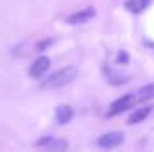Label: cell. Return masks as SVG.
<instances>
[{
  "label": "cell",
  "mask_w": 154,
  "mask_h": 152,
  "mask_svg": "<svg viewBox=\"0 0 154 152\" xmlns=\"http://www.w3.org/2000/svg\"><path fill=\"white\" fill-rule=\"evenodd\" d=\"M93 16H95V9L93 7H86V9H81V11L74 13V14H70L66 18V22L70 25H81V23H86L88 20H91Z\"/></svg>",
  "instance_id": "obj_5"
},
{
  "label": "cell",
  "mask_w": 154,
  "mask_h": 152,
  "mask_svg": "<svg viewBox=\"0 0 154 152\" xmlns=\"http://www.w3.org/2000/svg\"><path fill=\"white\" fill-rule=\"evenodd\" d=\"M134 97L133 95H124V97H120L118 100H115L113 104H111V108H109V111H108V116H115V114H120L124 113L125 109H129L133 104H134Z\"/></svg>",
  "instance_id": "obj_3"
},
{
  "label": "cell",
  "mask_w": 154,
  "mask_h": 152,
  "mask_svg": "<svg viewBox=\"0 0 154 152\" xmlns=\"http://www.w3.org/2000/svg\"><path fill=\"white\" fill-rule=\"evenodd\" d=\"M151 106L149 108H140V109H136L134 113L129 116V123H138V122H142V120H145L147 116H149V113H151Z\"/></svg>",
  "instance_id": "obj_8"
},
{
  "label": "cell",
  "mask_w": 154,
  "mask_h": 152,
  "mask_svg": "<svg viewBox=\"0 0 154 152\" xmlns=\"http://www.w3.org/2000/svg\"><path fill=\"white\" fill-rule=\"evenodd\" d=\"M75 77H77V66H65V68L57 70L56 74L47 77L41 82V88L43 90H57V88H63V86L70 84Z\"/></svg>",
  "instance_id": "obj_1"
},
{
  "label": "cell",
  "mask_w": 154,
  "mask_h": 152,
  "mask_svg": "<svg viewBox=\"0 0 154 152\" xmlns=\"http://www.w3.org/2000/svg\"><path fill=\"white\" fill-rule=\"evenodd\" d=\"M38 145H45V147H48V149H52V150H54V149H56V150H57V149H61V150L66 149V143H65V141H39Z\"/></svg>",
  "instance_id": "obj_10"
},
{
  "label": "cell",
  "mask_w": 154,
  "mask_h": 152,
  "mask_svg": "<svg viewBox=\"0 0 154 152\" xmlns=\"http://www.w3.org/2000/svg\"><path fill=\"white\" fill-rule=\"evenodd\" d=\"M149 5H151V0H127L125 2V9L129 13H134V14L145 11Z\"/></svg>",
  "instance_id": "obj_7"
},
{
  "label": "cell",
  "mask_w": 154,
  "mask_h": 152,
  "mask_svg": "<svg viewBox=\"0 0 154 152\" xmlns=\"http://www.w3.org/2000/svg\"><path fill=\"white\" fill-rule=\"evenodd\" d=\"M136 95H138V97H136L138 100H149V99H154V82L152 84L143 86V88H140Z\"/></svg>",
  "instance_id": "obj_9"
},
{
  "label": "cell",
  "mask_w": 154,
  "mask_h": 152,
  "mask_svg": "<svg viewBox=\"0 0 154 152\" xmlns=\"http://www.w3.org/2000/svg\"><path fill=\"white\" fill-rule=\"evenodd\" d=\"M48 68H50V59H48L47 56H39L38 59L31 65L29 75L34 77V79H41V77L48 72Z\"/></svg>",
  "instance_id": "obj_2"
},
{
  "label": "cell",
  "mask_w": 154,
  "mask_h": 152,
  "mask_svg": "<svg viewBox=\"0 0 154 152\" xmlns=\"http://www.w3.org/2000/svg\"><path fill=\"white\" fill-rule=\"evenodd\" d=\"M72 116H74V109L70 108V106H57L56 108V122L57 123H61V125H65V123H68L70 120H72Z\"/></svg>",
  "instance_id": "obj_6"
},
{
  "label": "cell",
  "mask_w": 154,
  "mask_h": 152,
  "mask_svg": "<svg viewBox=\"0 0 154 152\" xmlns=\"http://www.w3.org/2000/svg\"><path fill=\"white\" fill-rule=\"evenodd\" d=\"M124 141V134L122 132H106V134H102L100 138H99V147H102V149H115L118 147L120 143Z\"/></svg>",
  "instance_id": "obj_4"
}]
</instances>
